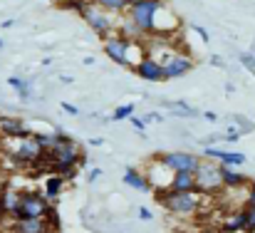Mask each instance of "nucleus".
<instances>
[{
  "label": "nucleus",
  "instance_id": "412c9836",
  "mask_svg": "<svg viewBox=\"0 0 255 233\" xmlns=\"http://www.w3.org/2000/svg\"><path fill=\"white\" fill-rule=\"evenodd\" d=\"M7 84L17 92V97H22V99H27L30 97V87H27V82L25 79H20V77H10L7 79Z\"/></svg>",
  "mask_w": 255,
  "mask_h": 233
},
{
  "label": "nucleus",
  "instance_id": "b1692460",
  "mask_svg": "<svg viewBox=\"0 0 255 233\" xmlns=\"http://www.w3.org/2000/svg\"><path fill=\"white\" fill-rule=\"evenodd\" d=\"M45 221H47V226H52V229H57V226H60V219H57V211H55V209H50V214H47V219H45Z\"/></svg>",
  "mask_w": 255,
  "mask_h": 233
},
{
  "label": "nucleus",
  "instance_id": "ddd939ff",
  "mask_svg": "<svg viewBox=\"0 0 255 233\" xmlns=\"http://www.w3.org/2000/svg\"><path fill=\"white\" fill-rule=\"evenodd\" d=\"M124 184L131 186V189H136V191H151V184H149L146 174H141V171L134 169V166L124 169Z\"/></svg>",
  "mask_w": 255,
  "mask_h": 233
},
{
  "label": "nucleus",
  "instance_id": "c85d7f7f",
  "mask_svg": "<svg viewBox=\"0 0 255 233\" xmlns=\"http://www.w3.org/2000/svg\"><path fill=\"white\" fill-rule=\"evenodd\" d=\"M226 139H228V142H238V139H241V137H238V129H231Z\"/></svg>",
  "mask_w": 255,
  "mask_h": 233
},
{
  "label": "nucleus",
  "instance_id": "6e6552de",
  "mask_svg": "<svg viewBox=\"0 0 255 233\" xmlns=\"http://www.w3.org/2000/svg\"><path fill=\"white\" fill-rule=\"evenodd\" d=\"M134 72H136L141 79H146V82H164V79H169L166 77V67H164V62L156 60L154 55H146V57L134 67Z\"/></svg>",
  "mask_w": 255,
  "mask_h": 233
},
{
  "label": "nucleus",
  "instance_id": "1a4fd4ad",
  "mask_svg": "<svg viewBox=\"0 0 255 233\" xmlns=\"http://www.w3.org/2000/svg\"><path fill=\"white\" fill-rule=\"evenodd\" d=\"M12 156H15L17 161L32 164V161H42V156L47 159V152L37 144V139H35V134H32V137H27V139H20V147L12 152Z\"/></svg>",
  "mask_w": 255,
  "mask_h": 233
},
{
  "label": "nucleus",
  "instance_id": "423d86ee",
  "mask_svg": "<svg viewBox=\"0 0 255 233\" xmlns=\"http://www.w3.org/2000/svg\"><path fill=\"white\" fill-rule=\"evenodd\" d=\"M129 47H131V40L124 37L119 30L104 37V55L122 67H129Z\"/></svg>",
  "mask_w": 255,
  "mask_h": 233
},
{
  "label": "nucleus",
  "instance_id": "f3484780",
  "mask_svg": "<svg viewBox=\"0 0 255 233\" xmlns=\"http://www.w3.org/2000/svg\"><path fill=\"white\" fill-rule=\"evenodd\" d=\"M94 2L112 15H127V10L131 7V0H94Z\"/></svg>",
  "mask_w": 255,
  "mask_h": 233
},
{
  "label": "nucleus",
  "instance_id": "72a5a7b5",
  "mask_svg": "<svg viewBox=\"0 0 255 233\" xmlns=\"http://www.w3.org/2000/svg\"><path fill=\"white\" fill-rule=\"evenodd\" d=\"M0 47H2V40H0Z\"/></svg>",
  "mask_w": 255,
  "mask_h": 233
},
{
  "label": "nucleus",
  "instance_id": "dca6fc26",
  "mask_svg": "<svg viewBox=\"0 0 255 233\" xmlns=\"http://www.w3.org/2000/svg\"><path fill=\"white\" fill-rule=\"evenodd\" d=\"M223 166V164H221ZM246 184H251L243 174H238V171H233L231 166H223V186L226 189H241V186H246Z\"/></svg>",
  "mask_w": 255,
  "mask_h": 233
},
{
  "label": "nucleus",
  "instance_id": "f03ea898",
  "mask_svg": "<svg viewBox=\"0 0 255 233\" xmlns=\"http://www.w3.org/2000/svg\"><path fill=\"white\" fill-rule=\"evenodd\" d=\"M161 5H164V0H139V2H131V7L127 10V17L141 32V37L144 35H154L156 15H159Z\"/></svg>",
  "mask_w": 255,
  "mask_h": 233
},
{
  "label": "nucleus",
  "instance_id": "5701e85b",
  "mask_svg": "<svg viewBox=\"0 0 255 233\" xmlns=\"http://www.w3.org/2000/svg\"><path fill=\"white\" fill-rule=\"evenodd\" d=\"M246 233H255V206H246Z\"/></svg>",
  "mask_w": 255,
  "mask_h": 233
},
{
  "label": "nucleus",
  "instance_id": "39448f33",
  "mask_svg": "<svg viewBox=\"0 0 255 233\" xmlns=\"http://www.w3.org/2000/svg\"><path fill=\"white\" fill-rule=\"evenodd\" d=\"M196 181H198V191L201 194H216V191L226 189L223 186V166L211 161V159L201 161V166L196 171Z\"/></svg>",
  "mask_w": 255,
  "mask_h": 233
},
{
  "label": "nucleus",
  "instance_id": "cd10ccee",
  "mask_svg": "<svg viewBox=\"0 0 255 233\" xmlns=\"http://www.w3.org/2000/svg\"><path fill=\"white\" fill-rule=\"evenodd\" d=\"M131 124H134L139 132H144V127H146V122H141V119H136V117H131Z\"/></svg>",
  "mask_w": 255,
  "mask_h": 233
},
{
  "label": "nucleus",
  "instance_id": "2f4dec72",
  "mask_svg": "<svg viewBox=\"0 0 255 233\" xmlns=\"http://www.w3.org/2000/svg\"><path fill=\"white\" fill-rule=\"evenodd\" d=\"M5 216H7V211H5V206H2V199H0V224L5 221Z\"/></svg>",
  "mask_w": 255,
  "mask_h": 233
},
{
  "label": "nucleus",
  "instance_id": "4468645a",
  "mask_svg": "<svg viewBox=\"0 0 255 233\" xmlns=\"http://www.w3.org/2000/svg\"><path fill=\"white\" fill-rule=\"evenodd\" d=\"M0 129H2L5 137H15V139H27V137H32V134L27 132V127H25L22 122H17V119H2V122H0Z\"/></svg>",
  "mask_w": 255,
  "mask_h": 233
},
{
  "label": "nucleus",
  "instance_id": "f257e3e1",
  "mask_svg": "<svg viewBox=\"0 0 255 233\" xmlns=\"http://www.w3.org/2000/svg\"><path fill=\"white\" fill-rule=\"evenodd\" d=\"M154 194H156V201L169 211L171 216H176V219H188V216H193V214L201 209V199H198L201 191H171V189H159V191H154Z\"/></svg>",
  "mask_w": 255,
  "mask_h": 233
},
{
  "label": "nucleus",
  "instance_id": "f704fd0d",
  "mask_svg": "<svg viewBox=\"0 0 255 233\" xmlns=\"http://www.w3.org/2000/svg\"><path fill=\"white\" fill-rule=\"evenodd\" d=\"M131 2H139V0H131Z\"/></svg>",
  "mask_w": 255,
  "mask_h": 233
},
{
  "label": "nucleus",
  "instance_id": "20e7f679",
  "mask_svg": "<svg viewBox=\"0 0 255 233\" xmlns=\"http://www.w3.org/2000/svg\"><path fill=\"white\" fill-rule=\"evenodd\" d=\"M50 201L45 199V194H22L20 196V206L12 214V221H30V219H47L50 214Z\"/></svg>",
  "mask_w": 255,
  "mask_h": 233
},
{
  "label": "nucleus",
  "instance_id": "6ab92c4d",
  "mask_svg": "<svg viewBox=\"0 0 255 233\" xmlns=\"http://www.w3.org/2000/svg\"><path fill=\"white\" fill-rule=\"evenodd\" d=\"M246 226H248V224H246V209H241V211L233 214V219L226 224L223 231L226 233H241V231H246Z\"/></svg>",
  "mask_w": 255,
  "mask_h": 233
},
{
  "label": "nucleus",
  "instance_id": "c756f323",
  "mask_svg": "<svg viewBox=\"0 0 255 233\" xmlns=\"http://www.w3.org/2000/svg\"><path fill=\"white\" fill-rule=\"evenodd\" d=\"M99 176H102V169H92L89 171V181H97Z\"/></svg>",
  "mask_w": 255,
  "mask_h": 233
},
{
  "label": "nucleus",
  "instance_id": "393cba45",
  "mask_svg": "<svg viewBox=\"0 0 255 233\" xmlns=\"http://www.w3.org/2000/svg\"><path fill=\"white\" fill-rule=\"evenodd\" d=\"M139 219H141V221H151V219H154V214H151L149 209H144V206H141V209H139Z\"/></svg>",
  "mask_w": 255,
  "mask_h": 233
},
{
  "label": "nucleus",
  "instance_id": "9b49d317",
  "mask_svg": "<svg viewBox=\"0 0 255 233\" xmlns=\"http://www.w3.org/2000/svg\"><path fill=\"white\" fill-rule=\"evenodd\" d=\"M206 159H211V161H218V164H223V166H243L246 164V154H241V152H223V149H206L203 152Z\"/></svg>",
  "mask_w": 255,
  "mask_h": 233
},
{
  "label": "nucleus",
  "instance_id": "bb28decb",
  "mask_svg": "<svg viewBox=\"0 0 255 233\" xmlns=\"http://www.w3.org/2000/svg\"><path fill=\"white\" fill-rule=\"evenodd\" d=\"M246 206H255V181H251V191H248V204Z\"/></svg>",
  "mask_w": 255,
  "mask_h": 233
},
{
  "label": "nucleus",
  "instance_id": "a878e982",
  "mask_svg": "<svg viewBox=\"0 0 255 233\" xmlns=\"http://www.w3.org/2000/svg\"><path fill=\"white\" fill-rule=\"evenodd\" d=\"M193 30H196V35H198V37H201L203 42H208V32H206V30H203L201 25H193Z\"/></svg>",
  "mask_w": 255,
  "mask_h": 233
},
{
  "label": "nucleus",
  "instance_id": "9d476101",
  "mask_svg": "<svg viewBox=\"0 0 255 233\" xmlns=\"http://www.w3.org/2000/svg\"><path fill=\"white\" fill-rule=\"evenodd\" d=\"M164 67H166V77L169 79L183 77V75H188L193 70V60L188 55H183V52H173L169 60L164 62Z\"/></svg>",
  "mask_w": 255,
  "mask_h": 233
},
{
  "label": "nucleus",
  "instance_id": "0eeeda50",
  "mask_svg": "<svg viewBox=\"0 0 255 233\" xmlns=\"http://www.w3.org/2000/svg\"><path fill=\"white\" fill-rule=\"evenodd\" d=\"M171 174H178V171H191L196 174L198 166H201V159L191 152H171V154H159L156 156Z\"/></svg>",
  "mask_w": 255,
  "mask_h": 233
},
{
  "label": "nucleus",
  "instance_id": "7c9ffc66",
  "mask_svg": "<svg viewBox=\"0 0 255 233\" xmlns=\"http://www.w3.org/2000/svg\"><path fill=\"white\" fill-rule=\"evenodd\" d=\"M62 109L70 112V114H77V107H75V104H65V102H62Z\"/></svg>",
  "mask_w": 255,
  "mask_h": 233
},
{
  "label": "nucleus",
  "instance_id": "473e14b6",
  "mask_svg": "<svg viewBox=\"0 0 255 233\" xmlns=\"http://www.w3.org/2000/svg\"><path fill=\"white\" fill-rule=\"evenodd\" d=\"M203 117H206V119H208V122H216V119H218V117H216V114H213V112H203Z\"/></svg>",
  "mask_w": 255,
  "mask_h": 233
},
{
  "label": "nucleus",
  "instance_id": "4be33fe9",
  "mask_svg": "<svg viewBox=\"0 0 255 233\" xmlns=\"http://www.w3.org/2000/svg\"><path fill=\"white\" fill-rule=\"evenodd\" d=\"M131 114H134V104H124V107H117V109H114L112 119H114V122H122V119H131Z\"/></svg>",
  "mask_w": 255,
  "mask_h": 233
},
{
  "label": "nucleus",
  "instance_id": "f8f14e48",
  "mask_svg": "<svg viewBox=\"0 0 255 233\" xmlns=\"http://www.w3.org/2000/svg\"><path fill=\"white\" fill-rule=\"evenodd\" d=\"M171 191H198V181H196V174L191 171H178V174H171Z\"/></svg>",
  "mask_w": 255,
  "mask_h": 233
},
{
  "label": "nucleus",
  "instance_id": "aec40b11",
  "mask_svg": "<svg viewBox=\"0 0 255 233\" xmlns=\"http://www.w3.org/2000/svg\"><path fill=\"white\" fill-rule=\"evenodd\" d=\"M20 196H22V194H17V191H10V189H7V191L0 196V199H2V206H5V211H7L10 216L17 211V206H20Z\"/></svg>",
  "mask_w": 255,
  "mask_h": 233
},
{
  "label": "nucleus",
  "instance_id": "a211bd4d",
  "mask_svg": "<svg viewBox=\"0 0 255 233\" xmlns=\"http://www.w3.org/2000/svg\"><path fill=\"white\" fill-rule=\"evenodd\" d=\"M62 189H65V179L62 176H47L45 179V199L47 201H55Z\"/></svg>",
  "mask_w": 255,
  "mask_h": 233
},
{
  "label": "nucleus",
  "instance_id": "2eb2a0df",
  "mask_svg": "<svg viewBox=\"0 0 255 233\" xmlns=\"http://www.w3.org/2000/svg\"><path fill=\"white\" fill-rule=\"evenodd\" d=\"M12 233H47V221L45 219H30V221H15Z\"/></svg>",
  "mask_w": 255,
  "mask_h": 233
},
{
  "label": "nucleus",
  "instance_id": "7ed1b4c3",
  "mask_svg": "<svg viewBox=\"0 0 255 233\" xmlns=\"http://www.w3.org/2000/svg\"><path fill=\"white\" fill-rule=\"evenodd\" d=\"M80 17L85 20L87 25H89V27H92L102 40H104L107 35H112V32L119 27V25L114 22V15H112V12H107L104 7H99L94 0L85 2V7L80 10Z\"/></svg>",
  "mask_w": 255,
  "mask_h": 233
}]
</instances>
